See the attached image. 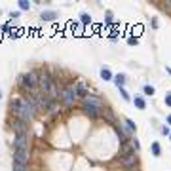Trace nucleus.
Wrapping results in <instances>:
<instances>
[{
  "mask_svg": "<svg viewBox=\"0 0 171 171\" xmlns=\"http://www.w3.org/2000/svg\"><path fill=\"white\" fill-rule=\"evenodd\" d=\"M36 109H38V105L32 99H21V120L23 122L32 120L34 114H36Z\"/></svg>",
  "mask_w": 171,
  "mask_h": 171,
  "instance_id": "obj_1",
  "label": "nucleus"
},
{
  "mask_svg": "<svg viewBox=\"0 0 171 171\" xmlns=\"http://www.w3.org/2000/svg\"><path fill=\"white\" fill-rule=\"evenodd\" d=\"M21 84H23L25 89H36L38 88V76H36V72H27L23 78H21Z\"/></svg>",
  "mask_w": 171,
  "mask_h": 171,
  "instance_id": "obj_2",
  "label": "nucleus"
},
{
  "mask_svg": "<svg viewBox=\"0 0 171 171\" xmlns=\"http://www.w3.org/2000/svg\"><path fill=\"white\" fill-rule=\"evenodd\" d=\"M13 150H29V137L27 133H19L13 139Z\"/></svg>",
  "mask_w": 171,
  "mask_h": 171,
  "instance_id": "obj_3",
  "label": "nucleus"
},
{
  "mask_svg": "<svg viewBox=\"0 0 171 171\" xmlns=\"http://www.w3.org/2000/svg\"><path fill=\"white\" fill-rule=\"evenodd\" d=\"M59 97L63 99V103H65V105L70 106V105L74 103V99H76V88H70V86H69V88H65V89L61 91Z\"/></svg>",
  "mask_w": 171,
  "mask_h": 171,
  "instance_id": "obj_4",
  "label": "nucleus"
},
{
  "mask_svg": "<svg viewBox=\"0 0 171 171\" xmlns=\"http://www.w3.org/2000/svg\"><path fill=\"white\" fill-rule=\"evenodd\" d=\"M120 163H122L124 167H133L135 163H137V154H135V152H131V154H126V156H122V158H120Z\"/></svg>",
  "mask_w": 171,
  "mask_h": 171,
  "instance_id": "obj_5",
  "label": "nucleus"
},
{
  "mask_svg": "<svg viewBox=\"0 0 171 171\" xmlns=\"http://www.w3.org/2000/svg\"><path fill=\"white\" fill-rule=\"evenodd\" d=\"M13 162H19L27 166L29 163V150H13Z\"/></svg>",
  "mask_w": 171,
  "mask_h": 171,
  "instance_id": "obj_6",
  "label": "nucleus"
},
{
  "mask_svg": "<svg viewBox=\"0 0 171 171\" xmlns=\"http://www.w3.org/2000/svg\"><path fill=\"white\" fill-rule=\"evenodd\" d=\"M38 88L44 91V93H48L49 91V88H52V82H49V78L46 76V74H42V76H38Z\"/></svg>",
  "mask_w": 171,
  "mask_h": 171,
  "instance_id": "obj_7",
  "label": "nucleus"
},
{
  "mask_svg": "<svg viewBox=\"0 0 171 171\" xmlns=\"http://www.w3.org/2000/svg\"><path fill=\"white\" fill-rule=\"evenodd\" d=\"M84 103L95 106V109H103V101H101L99 97H93V95H86V97H84Z\"/></svg>",
  "mask_w": 171,
  "mask_h": 171,
  "instance_id": "obj_8",
  "label": "nucleus"
},
{
  "mask_svg": "<svg viewBox=\"0 0 171 171\" xmlns=\"http://www.w3.org/2000/svg\"><path fill=\"white\" fill-rule=\"evenodd\" d=\"M12 127L17 131V135H19V133H27V127H25V122H23V120H13V122H12Z\"/></svg>",
  "mask_w": 171,
  "mask_h": 171,
  "instance_id": "obj_9",
  "label": "nucleus"
},
{
  "mask_svg": "<svg viewBox=\"0 0 171 171\" xmlns=\"http://www.w3.org/2000/svg\"><path fill=\"white\" fill-rule=\"evenodd\" d=\"M10 106H12V112L15 114V116H19V118H21V99H12Z\"/></svg>",
  "mask_w": 171,
  "mask_h": 171,
  "instance_id": "obj_10",
  "label": "nucleus"
},
{
  "mask_svg": "<svg viewBox=\"0 0 171 171\" xmlns=\"http://www.w3.org/2000/svg\"><path fill=\"white\" fill-rule=\"evenodd\" d=\"M44 21H52V19H55L57 17V13L55 12H42V15H40Z\"/></svg>",
  "mask_w": 171,
  "mask_h": 171,
  "instance_id": "obj_11",
  "label": "nucleus"
},
{
  "mask_svg": "<svg viewBox=\"0 0 171 171\" xmlns=\"http://www.w3.org/2000/svg\"><path fill=\"white\" fill-rule=\"evenodd\" d=\"M84 110H86V114H89V116H97V109L91 106V105H84Z\"/></svg>",
  "mask_w": 171,
  "mask_h": 171,
  "instance_id": "obj_12",
  "label": "nucleus"
},
{
  "mask_svg": "<svg viewBox=\"0 0 171 171\" xmlns=\"http://www.w3.org/2000/svg\"><path fill=\"white\" fill-rule=\"evenodd\" d=\"M114 82H116V86H118V88H124V84H126V76H124V74L114 76Z\"/></svg>",
  "mask_w": 171,
  "mask_h": 171,
  "instance_id": "obj_13",
  "label": "nucleus"
},
{
  "mask_svg": "<svg viewBox=\"0 0 171 171\" xmlns=\"http://www.w3.org/2000/svg\"><path fill=\"white\" fill-rule=\"evenodd\" d=\"M101 78L103 80H112V72L105 67V69H101Z\"/></svg>",
  "mask_w": 171,
  "mask_h": 171,
  "instance_id": "obj_14",
  "label": "nucleus"
},
{
  "mask_svg": "<svg viewBox=\"0 0 171 171\" xmlns=\"http://www.w3.org/2000/svg\"><path fill=\"white\" fill-rule=\"evenodd\" d=\"M133 103H135V106H137V109H141V110L145 109V99H142V97H139V95H137V97L133 99Z\"/></svg>",
  "mask_w": 171,
  "mask_h": 171,
  "instance_id": "obj_15",
  "label": "nucleus"
},
{
  "mask_svg": "<svg viewBox=\"0 0 171 171\" xmlns=\"http://www.w3.org/2000/svg\"><path fill=\"white\" fill-rule=\"evenodd\" d=\"M13 171H29V169H27V166H23V163L13 162Z\"/></svg>",
  "mask_w": 171,
  "mask_h": 171,
  "instance_id": "obj_16",
  "label": "nucleus"
},
{
  "mask_svg": "<svg viewBox=\"0 0 171 171\" xmlns=\"http://www.w3.org/2000/svg\"><path fill=\"white\" fill-rule=\"evenodd\" d=\"M131 152H135V150H131V146L127 142H122V154L126 156V154H131Z\"/></svg>",
  "mask_w": 171,
  "mask_h": 171,
  "instance_id": "obj_17",
  "label": "nucleus"
},
{
  "mask_svg": "<svg viewBox=\"0 0 171 171\" xmlns=\"http://www.w3.org/2000/svg\"><path fill=\"white\" fill-rule=\"evenodd\" d=\"M76 91H80V93L86 97V93H88V88H86V86H84L82 82H78V86H76Z\"/></svg>",
  "mask_w": 171,
  "mask_h": 171,
  "instance_id": "obj_18",
  "label": "nucleus"
},
{
  "mask_svg": "<svg viewBox=\"0 0 171 171\" xmlns=\"http://www.w3.org/2000/svg\"><path fill=\"white\" fill-rule=\"evenodd\" d=\"M152 154L160 156V145H158V142H152Z\"/></svg>",
  "mask_w": 171,
  "mask_h": 171,
  "instance_id": "obj_19",
  "label": "nucleus"
},
{
  "mask_svg": "<svg viewBox=\"0 0 171 171\" xmlns=\"http://www.w3.org/2000/svg\"><path fill=\"white\" fill-rule=\"evenodd\" d=\"M19 8L21 10H29V8H31V4H29L27 0H19Z\"/></svg>",
  "mask_w": 171,
  "mask_h": 171,
  "instance_id": "obj_20",
  "label": "nucleus"
},
{
  "mask_svg": "<svg viewBox=\"0 0 171 171\" xmlns=\"http://www.w3.org/2000/svg\"><path fill=\"white\" fill-rule=\"evenodd\" d=\"M82 23H86V25H88V23H91V17H89V13H82Z\"/></svg>",
  "mask_w": 171,
  "mask_h": 171,
  "instance_id": "obj_21",
  "label": "nucleus"
},
{
  "mask_svg": "<svg viewBox=\"0 0 171 171\" xmlns=\"http://www.w3.org/2000/svg\"><path fill=\"white\" fill-rule=\"evenodd\" d=\"M126 127H127L129 131H135V129H137V127H135V124L131 122V120H126Z\"/></svg>",
  "mask_w": 171,
  "mask_h": 171,
  "instance_id": "obj_22",
  "label": "nucleus"
},
{
  "mask_svg": "<svg viewBox=\"0 0 171 171\" xmlns=\"http://www.w3.org/2000/svg\"><path fill=\"white\" fill-rule=\"evenodd\" d=\"M105 116H106V120H110V122H114V114H112L109 109H105Z\"/></svg>",
  "mask_w": 171,
  "mask_h": 171,
  "instance_id": "obj_23",
  "label": "nucleus"
},
{
  "mask_svg": "<svg viewBox=\"0 0 171 171\" xmlns=\"http://www.w3.org/2000/svg\"><path fill=\"white\" fill-rule=\"evenodd\" d=\"M145 93L146 95H154V88L152 86H145Z\"/></svg>",
  "mask_w": 171,
  "mask_h": 171,
  "instance_id": "obj_24",
  "label": "nucleus"
},
{
  "mask_svg": "<svg viewBox=\"0 0 171 171\" xmlns=\"http://www.w3.org/2000/svg\"><path fill=\"white\" fill-rule=\"evenodd\" d=\"M120 93H122V97L126 99V101H129V93H127V91H126L124 88H120Z\"/></svg>",
  "mask_w": 171,
  "mask_h": 171,
  "instance_id": "obj_25",
  "label": "nucleus"
},
{
  "mask_svg": "<svg viewBox=\"0 0 171 171\" xmlns=\"http://www.w3.org/2000/svg\"><path fill=\"white\" fill-rule=\"evenodd\" d=\"M131 146L135 148V150H139V146H141V145H139V141H137V139H133V141H131Z\"/></svg>",
  "mask_w": 171,
  "mask_h": 171,
  "instance_id": "obj_26",
  "label": "nucleus"
},
{
  "mask_svg": "<svg viewBox=\"0 0 171 171\" xmlns=\"http://www.w3.org/2000/svg\"><path fill=\"white\" fill-rule=\"evenodd\" d=\"M110 21H112V13L109 12V13H106V23H110Z\"/></svg>",
  "mask_w": 171,
  "mask_h": 171,
  "instance_id": "obj_27",
  "label": "nucleus"
},
{
  "mask_svg": "<svg viewBox=\"0 0 171 171\" xmlns=\"http://www.w3.org/2000/svg\"><path fill=\"white\" fill-rule=\"evenodd\" d=\"M127 42H129V44L133 46V44H137V38H133V36H131V38H129V40H127Z\"/></svg>",
  "mask_w": 171,
  "mask_h": 171,
  "instance_id": "obj_28",
  "label": "nucleus"
},
{
  "mask_svg": "<svg viewBox=\"0 0 171 171\" xmlns=\"http://www.w3.org/2000/svg\"><path fill=\"white\" fill-rule=\"evenodd\" d=\"M166 103H167V105H169V106H171V93H169V95H167V97H166Z\"/></svg>",
  "mask_w": 171,
  "mask_h": 171,
  "instance_id": "obj_29",
  "label": "nucleus"
},
{
  "mask_svg": "<svg viewBox=\"0 0 171 171\" xmlns=\"http://www.w3.org/2000/svg\"><path fill=\"white\" fill-rule=\"evenodd\" d=\"M167 124H171V114H169V116H167Z\"/></svg>",
  "mask_w": 171,
  "mask_h": 171,
  "instance_id": "obj_30",
  "label": "nucleus"
},
{
  "mask_svg": "<svg viewBox=\"0 0 171 171\" xmlns=\"http://www.w3.org/2000/svg\"><path fill=\"white\" fill-rule=\"evenodd\" d=\"M166 70H167V72H169V74H171V69H169V67H167V69H166Z\"/></svg>",
  "mask_w": 171,
  "mask_h": 171,
  "instance_id": "obj_31",
  "label": "nucleus"
}]
</instances>
